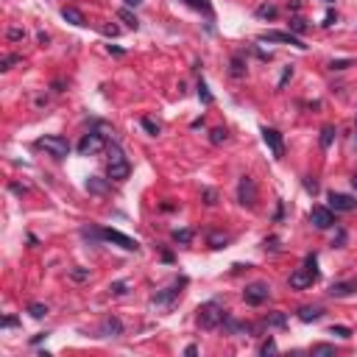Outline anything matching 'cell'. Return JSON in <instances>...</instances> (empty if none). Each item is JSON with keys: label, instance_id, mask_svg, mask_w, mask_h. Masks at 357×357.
Wrapping results in <instances>:
<instances>
[{"label": "cell", "instance_id": "6da1fadb", "mask_svg": "<svg viewBox=\"0 0 357 357\" xmlns=\"http://www.w3.org/2000/svg\"><path fill=\"white\" fill-rule=\"evenodd\" d=\"M318 279H321V271H318V257H315V254H307L304 262H302V265H299V268L290 274L288 285L293 290H304V288H313Z\"/></svg>", "mask_w": 357, "mask_h": 357}, {"label": "cell", "instance_id": "7a4b0ae2", "mask_svg": "<svg viewBox=\"0 0 357 357\" xmlns=\"http://www.w3.org/2000/svg\"><path fill=\"white\" fill-rule=\"evenodd\" d=\"M184 288H187V276L173 279L167 288H159V290H154V293H151V304L157 307V310H173L176 302L182 299Z\"/></svg>", "mask_w": 357, "mask_h": 357}, {"label": "cell", "instance_id": "3957f363", "mask_svg": "<svg viewBox=\"0 0 357 357\" xmlns=\"http://www.w3.org/2000/svg\"><path fill=\"white\" fill-rule=\"evenodd\" d=\"M223 315H226V310H223V304H220L218 299H209V302H204V304L195 310V324H198L201 330H218L220 324H223Z\"/></svg>", "mask_w": 357, "mask_h": 357}, {"label": "cell", "instance_id": "277c9868", "mask_svg": "<svg viewBox=\"0 0 357 357\" xmlns=\"http://www.w3.org/2000/svg\"><path fill=\"white\" fill-rule=\"evenodd\" d=\"M36 148L48 151L53 159H67L70 157V142L67 137H61V134H45V137L36 139Z\"/></svg>", "mask_w": 357, "mask_h": 357}, {"label": "cell", "instance_id": "5b68a950", "mask_svg": "<svg viewBox=\"0 0 357 357\" xmlns=\"http://www.w3.org/2000/svg\"><path fill=\"white\" fill-rule=\"evenodd\" d=\"M106 134H101L98 129H92V131H87L84 137H81V142H79V154L81 157H95V154H101V151H106Z\"/></svg>", "mask_w": 357, "mask_h": 357}, {"label": "cell", "instance_id": "8992f818", "mask_svg": "<svg viewBox=\"0 0 357 357\" xmlns=\"http://www.w3.org/2000/svg\"><path fill=\"white\" fill-rule=\"evenodd\" d=\"M271 299V285L268 282H251L243 288V302L248 307H260Z\"/></svg>", "mask_w": 357, "mask_h": 357}, {"label": "cell", "instance_id": "52a82bcc", "mask_svg": "<svg viewBox=\"0 0 357 357\" xmlns=\"http://www.w3.org/2000/svg\"><path fill=\"white\" fill-rule=\"evenodd\" d=\"M237 204L246 209L257 207V184H254L251 176H240V182H237Z\"/></svg>", "mask_w": 357, "mask_h": 357}, {"label": "cell", "instance_id": "ba28073f", "mask_svg": "<svg viewBox=\"0 0 357 357\" xmlns=\"http://www.w3.org/2000/svg\"><path fill=\"white\" fill-rule=\"evenodd\" d=\"M260 42H279V45H293V48H299V51H304L307 45L302 36L290 34V31H262L260 36H257Z\"/></svg>", "mask_w": 357, "mask_h": 357}, {"label": "cell", "instance_id": "9c48e42d", "mask_svg": "<svg viewBox=\"0 0 357 357\" xmlns=\"http://www.w3.org/2000/svg\"><path fill=\"white\" fill-rule=\"evenodd\" d=\"M310 223H313L318 232H327V229L338 226V220H335V209H330V207H313V209H310Z\"/></svg>", "mask_w": 357, "mask_h": 357}, {"label": "cell", "instance_id": "30bf717a", "mask_svg": "<svg viewBox=\"0 0 357 357\" xmlns=\"http://www.w3.org/2000/svg\"><path fill=\"white\" fill-rule=\"evenodd\" d=\"M262 142L271 148V154H274V159H282L285 157V139H282V131L271 129V126H262Z\"/></svg>", "mask_w": 357, "mask_h": 357}, {"label": "cell", "instance_id": "8fae6325", "mask_svg": "<svg viewBox=\"0 0 357 357\" xmlns=\"http://www.w3.org/2000/svg\"><path fill=\"white\" fill-rule=\"evenodd\" d=\"M101 237H104L106 243H114L120 246L123 251H139V243L134 240V237L123 235V232H117V229H101Z\"/></svg>", "mask_w": 357, "mask_h": 357}, {"label": "cell", "instance_id": "7c38bea8", "mask_svg": "<svg viewBox=\"0 0 357 357\" xmlns=\"http://www.w3.org/2000/svg\"><path fill=\"white\" fill-rule=\"evenodd\" d=\"M327 201H330V209H335V212H352L357 207V198H352L346 192H335V190L327 195Z\"/></svg>", "mask_w": 357, "mask_h": 357}, {"label": "cell", "instance_id": "4fadbf2b", "mask_svg": "<svg viewBox=\"0 0 357 357\" xmlns=\"http://www.w3.org/2000/svg\"><path fill=\"white\" fill-rule=\"evenodd\" d=\"M98 335H101V338H120L123 335V321L117 318V315H106L104 321H101V327H98Z\"/></svg>", "mask_w": 357, "mask_h": 357}, {"label": "cell", "instance_id": "5bb4252c", "mask_svg": "<svg viewBox=\"0 0 357 357\" xmlns=\"http://www.w3.org/2000/svg\"><path fill=\"white\" fill-rule=\"evenodd\" d=\"M106 176H109L112 182H126V179L131 176V162H129V159L109 162V167H106Z\"/></svg>", "mask_w": 357, "mask_h": 357}, {"label": "cell", "instance_id": "9a60e30c", "mask_svg": "<svg viewBox=\"0 0 357 357\" xmlns=\"http://www.w3.org/2000/svg\"><path fill=\"white\" fill-rule=\"evenodd\" d=\"M223 330H226V335H254V327L246 321H237V318H232V315H223V324H220Z\"/></svg>", "mask_w": 357, "mask_h": 357}, {"label": "cell", "instance_id": "2e32d148", "mask_svg": "<svg viewBox=\"0 0 357 357\" xmlns=\"http://www.w3.org/2000/svg\"><path fill=\"white\" fill-rule=\"evenodd\" d=\"M89 195H106L109 187H112V179H101V176H87V182H84Z\"/></svg>", "mask_w": 357, "mask_h": 357}, {"label": "cell", "instance_id": "e0dca14e", "mask_svg": "<svg viewBox=\"0 0 357 357\" xmlns=\"http://www.w3.org/2000/svg\"><path fill=\"white\" fill-rule=\"evenodd\" d=\"M352 293H357V279H349V282H335L330 288V296L332 299H346L352 296Z\"/></svg>", "mask_w": 357, "mask_h": 357}, {"label": "cell", "instance_id": "ac0fdd59", "mask_svg": "<svg viewBox=\"0 0 357 357\" xmlns=\"http://www.w3.org/2000/svg\"><path fill=\"white\" fill-rule=\"evenodd\" d=\"M296 318H299V321H304V324L321 321V318H324V307H318V304H304V307H299Z\"/></svg>", "mask_w": 357, "mask_h": 357}, {"label": "cell", "instance_id": "d6986e66", "mask_svg": "<svg viewBox=\"0 0 357 357\" xmlns=\"http://www.w3.org/2000/svg\"><path fill=\"white\" fill-rule=\"evenodd\" d=\"M246 70H248L246 56H243V53H235L232 61H229V76H232V79H246Z\"/></svg>", "mask_w": 357, "mask_h": 357}, {"label": "cell", "instance_id": "ffe728a7", "mask_svg": "<svg viewBox=\"0 0 357 357\" xmlns=\"http://www.w3.org/2000/svg\"><path fill=\"white\" fill-rule=\"evenodd\" d=\"M61 17L67 20L70 26H87V17H84V11H79V9H73V6H64L61 9Z\"/></svg>", "mask_w": 357, "mask_h": 357}, {"label": "cell", "instance_id": "44dd1931", "mask_svg": "<svg viewBox=\"0 0 357 357\" xmlns=\"http://www.w3.org/2000/svg\"><path fill=\"white\" fill-rule=\"evenodd\" d=\"M190 9H195V11H201L204 17H209V20H215V9H212V3L209 0H184Z\"/></svg>", "mask_w": 357, "mask_h": 357}, {"label": "cell", "instance_id": "7402d4cb", "mask_svg": "<svg viewBox=\"0 0 357 357\" xmlns=\"http://www.w3.org/2000/svg\"><path fill=\"white\" fill-rule=\"evenodd\" d=\"M265 327H274V330H285V327H288V315L279 313V310H274V313L265 315Z\"/></svg>", "mask_w": 357, "mask_h": 357}, {"label": "cell", "instance_id": "603a6c76", "mask_svg": "<svg viewBox=\"0 0 357 357\" xmlns=\"http://www.w3.org/2000/svg\"><path fill=\"white\" fill-rule=\"evenodd\" d=\"M335 134H338V129L335 126H324L321 129V137H318V142H321V148H332V142H335Z\"/></svg>", "mask_w": 357, "mask_h": 357}, {"label": "cell", "instance_id": "cb8c5ba5", "mask_svg": "<svg viewBox=\"0 0 357 357\" xmlns=\"http://www.w3.org/2000/svg\"><path fill=\"white\" fill-rule=\"evenodd\" d=\"M192 237H195L192 229H173V243H179V246H190Z\"/></svg>", "mask_w": 357, "mask_h": 357}, {"label": "cell", "instance_id": "d4e9b609", "mask_svg": "<svg viewBox=\"0 0 357 357\" xmlns=\"http://www.w3.org/2000/svg\"><path fill=\"white\" fill-rule=\"evenodd\" d=\"M276 14H279V9L274 3H260V6H257V17L260 20H274Z\"/></svg>", "mask_w": 357, "mask_h": 357}, {"label": "cell", "instance_id": "484cf974", "mask_svg": "<svg viewBox=\"0 0 357 357\" xmlns=\"http://www.w3.org/2000/svg\"><path fill=\"white\" fill-rule=\"evenodd\" d=\"M117 17H120V20H123V23H126V26H129V28H134V31H137V28H139V20H137V14H134V11H129V6L117 11Z\"/></svg>", "mask_w": 357, "mask_h": 357}, {"label": "cell", "instance_id": "4316f807", "mask_svg": "<svg viewBox=\"0 0 357 357\" xmlns=\"http://www.w3.org/2000/svg\"><path fill=\"white\" fill-rule=\"evenodd\" d=\"M307 28H310V23H307L304 17H293L290 20V34H296V36H302V34H307Z\"/></svg>", "mask_w": 357, "mask_h": 357}, {"label": "cell", "instance_id": "83f0119b", "mask_svg": "<svg viewBox=\"0 0 357 357\" xmlns=\"http://www.w3.org/2000/svg\"><path fill=\"white\" fill-rule=\"evenodd\" d=\"M226 139H229V131L223 129V126H218V129L209 131V142H212V145H223Z\"/></svg>", "mask_w": 357, "mask_h": 357}, {"label": "cell", "instance_id": "f1b7e54d", "mask_svg": "<svg viewBox=\"0 0 357 357\" xmlns=\"http://www.w3.org/2000/svg\"><path fill=\"white\" fill-rule=\"evenodd\" d=\"M218 190H215V187H204V190H201V201H204V204H207V207H215V204H218Z\"/></svg>", "mask_w": 357, "mask_h": 357}, {"label": "cell", "instance_id": "f546056e", "mask_svg": "<svg viewBox=\"0 0 357 357\" xmlns=\"http://www.w3.org/2000/svg\"><path fill=\"white\" fill-rule=\"evenodd\" d=\"M139 123H142V129L148 131L151 137H159V134H162V126H159V123L154 120V117H142Z\"/></svg>", "mask_w": 357, "mask_h": 357}, {"label": "cell", "instance_id": "4dcf8cb0", "mask_svg": "<svg viewBox=\"0 0 357 357\" xmlns=\"http://www.w3.org/2000/svg\"><path fill=\"white\" fill-rule=\"evenodd\" d=\"M28 315H31V318H36V321H42L45 315H48V304H39V302L28 304Z\"/></svg>", "mask_w": 357, "mask_h": 357}, {"label": "cell", "instance_id": "1f68e13d", "mask_svg": "<svg viewBox=\"0 0 357 357\" xmlns=\"http://www.w3.org/2000/svg\"><path fill=\"white\" fill-rule=\"evenodd\" d=\"M195 89H198V98H201V104H204V106L215 104V98H212V92H209V87L204 84V81H198V87H195Z\"/></svg>", "mask_w": 357, "mask_h": 357}, {"label": "cell", "instance_id": "d6a6232c", "mask_svg": "<svg viewBox=\"0 0 357 357\" xmlns=\"http://www.w3.org/2000/svg\"><path fill=\"white\" fill-rule=\"evenodd\" d=\"M126 293H129V282H112V285H109V296H126Z\"/></svg>", "mask_w": 357, "mask_h": 357}, {"label": "cell", "instance_id": "836d02e7", "mask_svg": "<svg viewBox=\"0 0 357 357\" xmlns=\"http://www.w3.org/2000/svg\"><path fill=\"white\" fill-rule=\"evenodd\" d=\"M262 248L271 251V254H276V251H282V240H279V237H265V240H262Z\"/></svg>", "mask_w": 357, "mask_h": 357}, {"label": "cell", "instance_id": "e575fe53", "mask_svg": "<svg viewBox=\"0 0 357 357\" xmlns=\"http://www.w3.org/2000/svg\"><path fill=\"white\" fill-rule=\"evenodd\" d=\"M330 335H338V338H343V340H349L355 332L349 330V327H340V324H332L330 327Z\"/></svg>", "mask_w": 357, "mask_h": 357}, {"label": "cell", "instance_id": "d590c367", "mask_svg": "<svg viewBox=\"0 0 357 357\" xmlns=\"http://www.w3.org/2000/svg\"><path fill=\"white\" fill-rule=\"evenodd\" d=\"M302 184H304V190L310 192V195H318V192H321V187H318V182H315V176H304Z\"/></svg>", "mask_w": 357, "mask_h": 357}, {"label": "cell", "instance_id": "8d00e7d4", "mask_svg": "<svg viewBox=\"0 0 357 357\" xmlns=\"http://www.w3.org/2000/svg\"><path fill=\"white\" fill-rule=\"evenodd\" d=\"M70 279L73 282H89V268H70Z\"/></svg>", "mask_w": 357, "mask_h": 357}, {"label": "cell", "instance_id": "74e56055", "mask_svg": "<svg viewBox=\"0 0 357 357\" xmlns=\"http://www.w3.org/2000/svg\"><path fill=\"white\" fill-rule=\"evenodd\" d=\"M20 61H23V56H17V53H11V56H6V59L0 61V70H3V73H9V70L14 67V64H20Z\"/></svg>", "mask_w": 357, "mask_h": 357}, {"label": "cell", "instance_id": "f35d334b", "mask_svg": "<svg viewBox=\"0 0 357 357\" xmlns=\"http://www.w3.org/2000/svg\"><path fill=\"white\" fill-rule=\"evenodd\" d=\"M209 246H212V248H226L229 235H209Z\"/></svg>", "mask_w": 357, "mask_h": 357}, {"label": "cell", "instance_id": "ab89813d", "mask_svg": "<svg viewBox=\"0 0 357 357\" xmlns=\"http://www.w3.org/2000/svg\"><path fill=\"white\" fill-rule=\"evenodd\" d=\"M6 39H9V42H20V39H26V28H9V31H6Z\"/></svg>", "mask_w": 357, "mask_h": 357}, {"label": "cell", "instance_id": "60d3db41", "mask_svg": "<svg viewBox=\"0 0 357 357\" xmlns=\"http://www.w3.org/2000/svg\"><path fill=\"white\" fill-rule=\"evenodd\" d=\"M290 79H293V64H288V67L282 70V76H279V81H276V87L282 89V87H285V84H288Z\"/></svg>", "mask_w": 357, "mask_h": 357}, {"label": "cell", "instance_id": "b9f144b4", "mask_svg": "<svg viewBox=\"0 0 357 357\" xmlns=\"http://www.w3.org/2000/svg\"><path fill=\"white\" fill-rule=\"evenodd\" d=\"M276 352V340L274 338H268V340H262L260 343V355H274Z\"/></svg>", "mask_w": 357, "mask_h": 357}, {"label": "cell", "instance_id": "7bdbcfd3", "mask_svg": "<svg viewBox=\"0 0 357 357\" xmlns=\"http://www.w3.org/2000/svg\"><path fill=\"white\" fill-rule=\"evenodd\" d=\"M310 352L313 355H335V346H330V343H315Z\"/></svg>", "mask_w": 357, "mask_h": 357}, {"label": "cell", "instance_id": "ee69618b", "mask_svg": "<svg viewBox=\"0 0 357 357\" xmlns=\"http://www.w3.org/2000/svg\"><path fill=\"white\" fill-rule=\"evenodd\" d=\"M355 61L352 59H332L330 61V70H346V67H352Z\"/></svg>", "mask_w": 357, "mask_h": 357}, {"label": "cell", "instance_id": "f6af8a7d", "mask_svg": "<svg viewBox=\"0 0 357 357\" xmlns=\"http://www.w3.org/2000/svg\"><path fill=\"white\" fill-rule=\"evenodd\" d=\"M332 246H335V248H343V246H346V229H340V226H338V232H335V240H332Z\"/></svg>", "mask_w": 357, "mask_h": 357}, {"label": "cell", "instance_id": "bcb514c9", "mask_svg": "<svg viewBox=\"0 0 357 357\" xmlns=\"http://www.w3.org/2000/svg\"><path fill=\"white\" fill-rule=\"evenodd\" d=\"M335 23H338V11H327V14H324V23H321V26L324 28H332V26H335Z\"/></svg>", "mask_w": 357, "mask_h": 357}, {"label": "cell", "instance_id": "7dc6e473", "mask_svg": "<svg viewBox=\"0 0 357 357\" xmlns=\"http://www.w3.org/2000/svg\"><path fill=\"white\" fill-rule=\"evenodd\" d=\"M17 324H20L17 315H6V318H3V330H11V327H17Z\"/></svg>", "mask_w": 357, "mask_h": 357}, {"label": "cell", "instance_id": "c3c4849f", "mask_svg": "<svg viewBox=\"0 0 357 357\" xmlns=\"http://www.w3.org/2000/svg\"><path fill=\"white\" fill-rule=\"evenodd\" d=\"M282 218H285V201H276V212H274V220L279 223Z\"/></svg>", "mask_w": 357, "mask_h": 357}, {"label": "cell", "instance_id": "681fc988", "mask_svg": "<svg viewBox=\"0 0 357 357\" xmlns=\"http://www.w3.org/2000/svg\"><path fill=\"white\" fill-rule=\"evenodd\" d=\"M104 34L106 36H117V34H120V28H117V26H104Z\"/></svg>", "mask_w": 357, "mask_h": 357}, {"label": "cell", "instance_id": "f907efd6", "mask_svg": "<svg viewBox=\"0 0 357 357\" xmlns=\"http://www.w3.org/2000/svg\"><path fill=\"white\" fill-rule=\"evenodd\" d=\"M11 192H17V195H23V192H28L26 184H11Z\"/></svg>", "mask_w": 357, "mask_h": 357}, {"label": "cell", "instance_id": "816d5d0a", "mask_svg": "<svg viewBox=\"0 0 357 357\" xmlns=\"http://www.w3.org/2000/svg\"><path fill=\"white\" fill-rule=\"evenodd\" d=\"M184 355H187V357H195V355H198V346H195V343H190V346L184 349Z\"/></svg>", "mask_w": 357, "mask_h": 357}, {"label": "cell", "instance_id": "f5cc1de1", "mask_svg": "<svg viewBox=\"0 0 357 357\" xmlns=\"http://www.w3.org/2000/svg\"><path fill=\"white\" fill-rule=\"evenodd\" d=\"M288 9H290V11H302V0H290Z\"/></svg>", "mask_w": 357, "mask_h": 357}, {"label": "cell", "instance_id": "db71d44e", "mask_svg": "<svg viewBox=\"0 0 357 357\" xmlns=\"http://www.w3.org/2000/svg\"><path fill=\"white\" fill-rule=\"evenodd\" d=\"M45 338H48V332H39V335H34V338H31V343L36 346V343H42Z\"/></svg>", "mask_w": 357, "mask_h": 357}, {"label": "cell", "instance_id": "11a10c76", "mask_svg": "<svg viewBox=\"0 0 357 357\" xmlns=\"http://www.w3.org/2000/svg\"><path fill=\"white\" fill-rule=\"evenodd\" d=\"M109 53H112V56H126V51H123V48H114V45H109Z\"/></svg>", "mask_w": 357, "mask_h": 357}, {"label": "cell", "instance_id": "9f6ffc18", "mask_svg": "<svg viewBox=\"0 0 357 357\" xmlns=\"http://www.w3.org/2000/svg\"><path fill=\"white\" fill-rule=\"evenodd\" d=\"M39 45H51V36L45 34V31H39Z\"/></svg>", "mask_w": 357, "mask_h": 357}, {"label": "cell", "instance_id": "6f0895ef", "mask_svg": "<svg viewBox=\"0 0 357 357\" xmlns=\"http://www.w3.org/2000/svg\"><path fill=\"white\" fill-rule=\"evenodd\" d=\"M162 260H165V262H173V251H167V248H162Z\"/></svg>", "mask_w": 357, "mask_h": 357}, {"label": "cell", "instance_id": "680465c9", "mask_svg": "<svg viewBox=\"0 0 357 357\" xmlns=\"http://www.w3.org/2000/svg\"><path fill=\"white\" fill-rule=\"evenodd\" d=\"M123 3H126V6H129V9H131V6H139L142 0H123Z\"/></svg>", "mask_w": 357, "mask_h": 357}, {"label": "cell", "instance_id": "91938a15", "mask_svg": "<svg viewBox=\"0 0 357 357\" xmlns=\"http://www.w3.org/2000/svg\"><path fill=\"white\" fill-rule=\"evenodd\" d=\"M352 184H355V190H357V173H355V176H352Z\"/></svg>", "mask_w": 357, "mask_h": 357}, {"label": "cell", "instance_id": "94428289", "mask_svg": "<svg viewBox=\"0 0 357 357\" xmlns=\"http://www.w3.org/2000/svg\"><path fill=\"white\" fill-rule=\"evenodd\" d=\"M324 3H335V0H324Z\"/></svg>", "mask_w": 357, "mask_h": 357}, {"label": "cell", "instance_id": "6125c7cd", "mask_svg": "<svg viewBox=\"0 0 357 357\" xmlns=\"http://www.w3.org/2000/svg\"><path fill=\"white\" fill-rule=\"evenodd\" d=\"M355 142H357V137H355Z\"/></svg>", "mask_w": 357, "mask_h": 357}]
</instances>
